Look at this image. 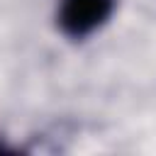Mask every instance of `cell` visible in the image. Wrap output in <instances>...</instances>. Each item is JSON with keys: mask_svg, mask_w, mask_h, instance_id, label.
<instances>
[{"mask_svg": "<svg viewBox=\"0 0 156 156\" xmlns=\"http://www.w3.org/2000/svg\"><path fill=\"white\" fill-rule=\"evenodd\" d=\"M112 12V0H63L58 10V22L66 34L85 37L100 27Z\"/></svg>", "mask_w": 156, "mask_h": 156, "instance_id": "obj_1", "label": "cell"}]
</instances>
